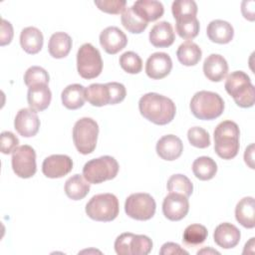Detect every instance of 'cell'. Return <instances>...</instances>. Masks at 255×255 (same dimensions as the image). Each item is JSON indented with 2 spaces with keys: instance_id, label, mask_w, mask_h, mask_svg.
I'll return each instance as SVG.
<instances>
[{
  "instance_id": "6da1fadb",
  "label": "cell",
  "mask_w": 255,
  "mask_h": 255,
  "mask_svg": "<svg viewBox=\"0 0 255 255\" xmlns=\"http://www.w3.org/2000/svg\"><path fill=\"white\" fill-rule=\"evenodd\" d=\"M138 110L144 119L158 126L169 124L176 113L172 100L157 93L143 95L138 101Z\"/></svg>"
},
{
  "instance_id": "7a4b0ae2",
  "label": "cell",
  "mask_w": 255,
  "mask_h": 255,
  "mask_svg": "<svg viewBox=\"0 0 255 255\" xmlns=\"http://www.w3.org/2000/svg\"><path fill=\"white\" fill-rule=\"evenodd\" d=\"M240 130L236 123L223 121L214 129V149L223 159L234 158L239 150Z\"/></svg>"
},
{
  "instance_id": "3957f363",
  "label": "cell",
  "mask_w": 255,
  "mask_h": 255,
  "mask_svg": "<svg viewBox=\"0 0 255 255\" xmlns=\"http://www.w3.org/2000/svg\"><path fill=\"white\" fill-rule=\"evenodd\" d=\"M126 88L118 82L107 84H92L85 89L86 100L94 107L116 105L125 100Z\"/></svg>"
},
{
  "instance_id": "277c9868",
  "label": "cell",
  "mask_w": 255,
  "mask_h": 255,
  "mask_svg": "<svg viewBox=\"0 0 255 255\" xmlns=\"http://www.w3.org/2000/svg\"><path fill=\"white\" fill-rule=\"evenodd\" d=\"M225 90L240 108H250L255 102L254 86L249 76L243 71L229 74L225 81Z\"/></svg>"
},
{
  "instance_id": "5b68a950",
  "label": "cell",
  "mask_w": 255,
  "mask_h": 255,
  "mask_svg": "<svg viewBox=\"0 0 255 255\" xmlns=\"http://www.w3.org/2000/svg\"><path fill=\"white\" fill-rule=\"evenodd\" d=\"M189 107L192 115L196 119L209 121L221 116L224 110V102L214 92L200 91L194 94Z\"/></svg>"
},
{
  "instance_id": "8992f818",
  "label": "cell",
  "mask_w": 255,
  "mask_h": 255,
  "mask_svg": "<svg viewBox=\"0 0 255 255\" xmlns=\"http://www.w3.org/2000/svg\"><path fill=\"white\" fill-rule=\"evenodd\" d=\"M119 168V163L115 157L104 155L86 162L83 167V176L89 183L98 184L115 178Z\"/></svg>"
},
{
  "instance_id": "52a82bcc",
  "label": "cell",
  "mask_w": 255,
  "mask_h": 255,
  "mask_svg": "<svg viewBox=\"0 0 255 255\" xmlns=\"http://www.w3.org/2000/svg\"><path fill=\"white\" fill-rule=\"evenodd\" d=\"M119 200L112 193L94 195L86 204L87 215L96 221H112L119 215Z\"/></svg>"
},
{
  "instance_id": "ba28073f",
  "label": "cell",
  "mask_w": 255,
  "mask_h": 255,
  "mask_svg": "<svg viewBox=\"0 0 255 255\" xmlns=\"http://www.w3.org/2000/svg\"><path fill=\"white\" fill-rule=\"evenodd\" d=\"M99 126L91 118H82L76 122L73 128V141L82 154L92 153L97 145Z\"/></svg>"
},
{
  "instance_id": "9c48e42d",
  "label": "cell",
  "mask_w": 255,
  "mask_h": 255,
  "mask_svg": "<svg viewBox=\"0 0 255 255\" xmlns=\"http://www.w3.org/2000/svg\"><path fill=\"white\" fill-rule=\"evenodd\" d=\"M77 70L87 80L97 78L103 71V60L100 51L90 43L83 44L77 53Z\"/></svg>"
},
{
  "instance_id": "30bf717a",
  "label": "cell",
  "mask_w": 255,
  "mask_h": 255,
  "mask_svg": "<svg viewBox=\"0 0 255 255\" xmlns=\"http://www.w3.org/2000/svg\"><path fill=\"white\" fill-rule=\"evenodd\" d=\"M151 249L152 241L145 235L126 232L115 241V250L119 255H147Z\"/></svg>"
},
{
  "instance_id": "8fae6325",
  "label": "cell",
  "mask_w": 255,
  "mask_h": 255,
  "mask_svg": "<svg viewBox=\"0 0 255 255\" xmlns=\"http://www.w3.org/2000/svg\"><path fill=\"white\" fill-rule=\"evenodd\" d=\"M156 204L148 193L138 192L130 194L125 202V211L128 216L135 220H148L155 213Z\"/></svg>"
},
{
  "instance_id": "7c38bea8",
  "label": "cell",
  "mask_w": 255,
  "mask_h": 255,
  "mask_svg": "<svg viewBox=\"0 0 255 255\" xmlns=\"http://www.w3.org/2000/svg\"><path fill=\"white\" fill-rule=\"evenodd\" d=\"M13 171L21 178L32 177L37 170L36 152L34 148L28 144L18 146L12 152L11 158Z\"/></svg>"
},
{
  "instance_id": "4fadbf2b",
  "label": "cell",
  "mask_w": 255,
  "mask_h": 255,
  "mask_svg": "<svg viewBox=\"0 0 255 255\" xmlns=\"http://www.w3.org/2000/svg\"><path fill=\"white\" fill-rule=\"evenodd\" d=\"M189 210V202L186 196L169 192L162 202L163 215L171 221H179L186 216Z\"/></svg>"
},
{
  "instance_id": "5bb4252c",
  "label": "cell",
  "mask_w": 255,
  "mask_h": 255,
  "mask_svg": "<svg viewBox=\"0 0 255 255\" xmlns=\"http://www.w3.org/2000/svg\"><path fill=\"white\" fill-rule=\"evenodd\" d=\"M73 168V160L66 154H52L42 163V171L49 178H60L67 175Z\"/></svg>"
},
{
  "instance_id": "9a60e30c",
  "label": "cell",
  "mask_w": 255,
  "mask_h": 255,
  "mask_svg": "<svg viewBox=\"0 0 255 255\" xmlns=\"http://www.w3.org/2000/svg\"><path fill=\"white\" fill-rule=\"evenodd\" d=\"M14 128L24 137L34 136L40 128V120L37 112L32 109H21L14 120Z\"/></svg>"
},
{
  "instance_id": "2e32d148",
  "label": "cell",
  "mask_w": 255,
  "mask_h": 255,
  "mask_svg": "<svg viewBox=\"0 0 255 255\" xmlns=\"http://www.w3.org/2000/svg\"><path fill=\"white\" fill-rule=\"evenodd\" d=\"M172 69V61L168 54L156 52L151 54L145 63V73L153 80H160L166 77Z\"/></svg>"
},
{
  "instance_id": "e0dca14e",
  "label": "cell",
  "mask_w": 255,
  "mask_h": 255,
  "mask_svg": "<svg viewBox=\"0 0 255 255\" xmlns=\"http://www.w3.org/2000/svg\"><path fill=\"white\" fill-rule=\"evenodd\" d=\"M100 44L108 54L115 55L127 46L128 38L120 28L110 26L101 32Z\"/></svg>"
},
{
  "instance_id": "ac0fdd59",
  "label": "cell",
  "mask_w": 255,
  "mask_h": 255,
  "mask_svg": "<svg viewBox=\"0 0 255 255\" xmlns=\"http://www.w3.org/2000/svg\"><path fill=\"white\" fill-rule=\"evenodd\" d=\"M156 153L164 160L177 159L183 151L181 139L174 134H166L160 137L156 143Z\"/></svg>"
},
{
  "instance_id": "d6986e66",
  "label": "cell",
  "mask_w": 255,
  "mask_h": 255,
  "mask_svg": "<svg viewBox=\"0 0 255 255\" xmlns=\"http://www.w3.org/2000/svg\"><path fill=\"white\" fill-rule=\"evenodd\" d=\"M240 237V230L235 225L228 222L219 224L213 233L214 242L224 249L235 247L239 243Z\"/></svg>"
},
{
  "instance_id": "ffe728a7",
  "label": "cell",
  "mask_w": 255,
  "mask_h": 255,
  "mask_svg": "<svg viewBox=\"0 0 255 255\" xmlns=\"http://www.w3.org/2000/svg\"><path fill=\"white\" fill-rule=\"evenodd\" d=\"M204 76L211 82H221L228 73V64L223 56L209 55L203 63Z\"/></svg>"
},
{
  "instance_id": "44dd1931",
  "label": "cell",
  "mask_w": 255,
  "mask_h": 255,
  "mask_svg": "<svg viewBox=\"0 0 255 255\" xmlns=\"http://www.w3.org/2000/svg\"><path fill=\"white\" fill-rule=\"evenodd\" d=\"M52 100V93L47 84H37L29 87L27 101L30 109L36 112L46 110Z\"/></svg>"
},
{
  "instance_id": "7402d4cb",
  "label": "cell",
  "mask_w": 255,
  "mask_h": 255,
  "mask_svg": "<svg viewBox=\"0 0 255 255\" xmlns=\"http://www.w3.org/2000/svg\"><path fill=\"white\" fill-rule=\"evenodd\" d=\"M131 8L146 23L159 19L164 13L162 3L156 0H138L133 3Z\"/></svg>"
},
{
  "instance_id": "603a6c76",
  "label": "cell",
  "mask_w": 255,
  "mask_h": 255,
  "mask_svg": "<svg viewBox=\"0 0 255 255\" xmlns=\"http://www.w3.org/2000/svg\"><path fill=\"white\" fill-rule=\"evenodd\" d=\"M175 35L171 24L167 21L156 23L149 32V42L156 48H166L173 44Z\"/></svg>"
},
{
  "instance_id": "cb8c5ba5",
  "label": "cell",
  "mask_w": 255,
  "mask_h": 255,
  "mask_svg": "<svg viewBox=\"0 0 255 255\" xmlns=\"http://www.w3.org/2000/svg\"><path fill=\"white\" fill-rule=\"evenodd\" d=\"M207 37L217 44H227L234 36V30L230 23L224 20L211 21L206 29Z\"/></svg>"
},
{
  "instance_id": "d4e9b609",
  "label": "cell",
  "mask_w": 255,
  "mask_h": 255,
  "mask_svg": "<svg viewBox=\"0 0 255 255\" xmlns=\"http://www.w3.org/2000/svg\"><path fill=\"white\" fill-rule=\"evenodd\" d=\"M43 34L36 27H26L20 34V45L28 54H37L43 47Z\"/></svg>"
},
{
  "instance_id": "484cf974",
  "label": "cell",
  "mask_w": 255,
  "mask_h": 255,
  "mask_svg": "<svg viewBox=\"0 0 255 255\" xmlns=\"http://www.w3.org/2000/svg\"><path fill=\"white\" fill-rule=\"evenodd\" d=\"M72 48V38L65 32L54 33L49 40V54L56 59H62L68 56Z\"/></svg>"
},
{
  "instance_id": "4316f807",
  "label": "cell",
  "mask_w": 255,
  "mask_h": 255,
  "mask_svg": "<svg viewBox=\"0 0 255 255\" xmlns=\"http://www.w3.org/2000/svg\"><path fill=\"white\" fill-rule=\"evenodd\" d=\"M85 87L80 84H72L67 86L61 95L63 105L69 110H77L84 106L85 97Z\"/></svg>"
},
{
  "instance_id": "83f0119b",
  "label": "cell",
  "mask_w": 255,
  "mask_h": 255,
  "mask_svg": "<svg viewBox=\"0 0 255 255\" xmlns=\"http://www.w3.org/2000/svg\"><path fill=\"white\" fill-rule=\"evenodd\" d=\"M254 214V198L247 196L240 199L235 207L236 220L245 228H253L255 226Z\"/></svg>"
},
{
  "instance_id": "f1b7e54d",
  "label": "cell",
  "mask_w": 255,
  "mask_h": 255,
  "mask_svg": "<svg viewBox=\"0 0 255 255\" xmlns=\"http://www.w3.org/2000/svg\"><path fill=\"white\" fill-rule=\"evenodd\" d=\"M90 191V183L81 174H74L65 182L66 195L72 200H81Z\"/></svg>"
},
{
  "instance_id": "f546056e",
  "label": "cell",
  "mask_w": 255,
  "mask_h": 255,
  "mask_svg": "<svg viewBox=\"0 0 255 255\" xmlns=\"http://www.w3.org/2000/svg\"><path fill=\"white\" fill-rule=\"evenodd\" d=\"M176 56L182 65L194 66L200 61L202 51L197 44L188 40L179 45L176 51Z\"/></svg>"
},
{
  "instance_id": "4dcf8cb0",
  "label": "cell",
  "mask_w": 255,
  "mask_h": 255,
  "mask_svg": "<svg viewBox=\"0 0 255 255\" xmlns=\"http://www.w3.org/2000/svg\"><path fill=\"white\" fill-rule=\"evenodd\" d=\"M192 171L196 178L200 180H209L217 172L216 162L209 156H199L192 163Z\"/></svg>"
},
{
  "instance_id": "1f68e13d",
  "label": "cell",
  "mask_w": 255,
  "mask_h": 255,
  "mask_svg": "<svg viewBox=\"0 0 255 255\" xmlns=\"http://www.w3.org/2000/svg\"><path fill=\"white\" fill-rule=\"evenodd\" d=\"M175 30L180 38L190 41L198 35L199 21L196 16L180 17L176 19Z\"/></svg>"
},
{
  "instance_id": "d6a6232c",
  "label": "cell",
  "mask_w": 255,
  "mask_h": 255,
  "mask_svg": "<svg viewBox=\"0 0 255 255\" xmlns=\"http://www.w3.org/2000/svg\"><path fill=\"white\" fill-rule=\"evenodd\" d=\"M121 21L123 26L132 34H139L143 32L147 27V23L134 13L131 6L126 8L122 13Z\"/></svg>"
},
{
  "instance_id": "836d02e7",
  "label": "cell",
  "mask_w": 255,
  "mask_h": 255,
  "mask_svg": "<svg viewBox=\"0 0 255 255\" xmlns=\"http://www.w3.org/2000/svg\"><path fill=\"white\" fill-rule=\"evenodd\" d=\"M167 190L169 192L180 193L187 198L193 191V184L190 179L183 174H173L167 180Z\"/></svg>"
},
{
  "instance_id": "e575fe53",
  "label": "cell",
  "mask_w": 255,
  "mask_h": 255,
  "mask_svg": "<svg viewBox=\"0 0 255 255\" xmlns=\"http://www.w3.org/2000/svg\"><path fill=\"white\" fill-rule=\"evenodd\" d=\"M208 231L201 224H190L183 231V242L188 245H199L207 238Z\"/></svg>"
},
{
  "instance_id": "d590c367",
  "label": "cell",
  "mask_w": 255,
  "mask_h": 255,
  "mask_svg": "<svg viewBox=\"0 0 255 255\" xmlns=\"http://www.w3.org/2000/svg\"><path fill=\"white\" fill-rule=\"evenodd\" d=\"M120 65L122 69L128 74H138L142 69L140 57L132 51H128L121 55Z\"/></svg>"
},
{
  "instance_id": "8d00e7d4",
  "label": "cell",
  "mask_w": 255,
  "mask_h": 255,
  "mask_svg": "<svg viewBox=\"0 0 255 255\" xmlns=\"http://www.w3.org/2000/svg\"><path fill=\"white\" fill-rule=\"evenodd\" d=\"M50 81L48 72L39 66L30 67L24 74V83L26 86L31 87L37 84H47Z\"/></svg>"
},
{
  "instance_id": "74e56055",
  "label": "cell",
  "mask_w": 255,
  "mask_h": 255,
  "mask_svg": "<svg viewBox=\"0 0 255 255\" xmlns=\"http://www.w3.org/2000/svg\"><path fill=\"white\" fill-rule=\"evenodd\" d=\"M171 11L175 20L184 16H196L197 5L193 0H176L171 5Z\"/></svg>"
},
{
  "instance_id": "f35d334b",
  "label": "cell",
  "mask_w": 255,
  "mask_h": 255,
  "mask_svg": "<svg viewBox=\"0 0 255 255\" xmlns=\"http://www.w3.org/2000/svg\"><path fill=\"white\" fill-rule=\"evenodd\" d=\"M187 138L191 145L198 148H206L210 144L209 133L200 127L190 128L187 131Z\"/></svg>"
},
{
  "instance_id": "ab89813d",
  "label": "cell",
  "mask_w": 255,
  "mask_h": 255,
  "mask_svg": "<svg viewBox=\"0 0 255 255\" xmlns=\"http://www.w3.org/2000/svg\"><path fill=\"white\" fill-rule=\"evenodd\" d=\"M94 3L101 11L109 14H120L127 8L126 0H100Z\"/></svg>"
},
{
  "instance_id": "60d3db41",
  "label": "cell",
  "mask_w": 255,
  "mask_h": 255,
  "mask_svg": "<svg viewBox=\"0 0 255 255\" xmlns=\"http://www.w3.org/2000/svg\"><path fill=\"white\" fill-rule=\"evenodd\" d=\"M1 151L4 154L12 153L19 143L18 137L11 131H2L1 132Z\"/></svg>"
},
{
  "instance_id": "b9f144b4",
  "label": "cell",
  "mask_w": 255,
  "mask_h": 255,
  "mask_svg": "<svg viewBox=\"0 0 255 255\" xmlns=\"http://www.w3.org/2000/svg\"><path fill=\"white\" fill-rule=\"evenodd\" d=\"M13 27L10 22L5 19L1 20V32H0V45L5 46L10 44L13 38Z\"/></svg>"
},
{
  "instance_id": "7bdbcfd3",
  "label": "cell",
  "mask_w": 255,
  "mask_h": 255,
  "mask_svg": "<svg viewBox=\"0 0 255 255\" xmlns=\"http://www.w3.org/2000/svg\"><path fill=\"white\" fill-rule=\"evenodd\" d=\"M160 255H179V254H188L186 250L180 247L177 243L174 242H166L164 243L160 250H159Z\"/></svg>"
},
{
  "instance_id": "ee69618b",
  "label": "cell",
  "mask_w": 255,
  "mask_h": 255,
  "mask_svg": "<svg viewBox=\"0 0 255 255\" xmlns=\"http://www.w3.org/2000/svg\"><path fill=\"white\" fill-rule=\"evenodd\" d=\"M244 160L250 168H254V144L251 143L246 147L244 152Z\"/></svg>"
},
{
  "instance_id": "f6af8a7d",
  "label": "cell",
  "mask_w": 255,
  "mask_h": 255,
  "mask_svg": "<svg viewBox=\"0 0 255 255\" xmlns=\"http://www.w3.org/2000/svg\"><path fill=\"white\" fill-rule=\"evenodd\" d=\"M203 253H207V254H219L218 251L210 249V248H203L202 250H199L197 252V254H203Z\"/></svg>"
}]
</instances>
